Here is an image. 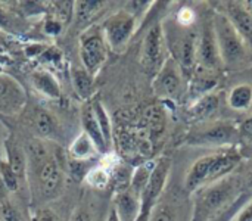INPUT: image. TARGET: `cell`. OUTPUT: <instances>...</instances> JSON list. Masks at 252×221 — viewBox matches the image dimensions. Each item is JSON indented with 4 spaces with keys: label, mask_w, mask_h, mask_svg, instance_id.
Here are the masks:
<instances>
[{
    "label": "cell",
    "mask_w": 252,
    "mask_h": 221,
    "mask_svg": "<svg viewBox=\"0 0 252 221\" xmlns=\"http://www.w3.org/2000/svg\"><path fill=\"white\" fill-rule=\"evenodd\" d=\"M193 216L190 221H207L227 208L241 193V183L236 177L227 176L195 192Z\"/></svg>",
    "instance_id": "1"
},
{
    "label": "cell",
    "mask_w": 252,
    "mask_h": 221,
    "mask_svg": "<svg viewBox=\"0 0 252 221\" xmlns=\"http://www.w3.org/2000/svg\"><path fill=\"white\" fill-rule=\"evenodd\" d=\"M214 32L217 38V46L220 52L221 65L227 68H241L247 56L245 40L232 25L229 18L219 13L214 19Z\"/></svg>",
    "instance_id": "2"
},
{
    "label": "cell",
    "mask_w": 252,
    "mask_h": 221,
    "mask_svg": "<svg viewBox=\"0 0 252 221\" xmlns=\"http://www.w3.org/2000/svg\"><path fill=\"white\" fill-rule=\"evenodd\" d=\"M221 65L217 38L214 32L213 19L204 21L201 32L196 38V69L201 72L214 74Z\"/></svg>",
    "instance_id": "3"
},
{
    "label": "cell",
    "mask_w": 252,
    "mask_h": 221,
    "mask_svg": "<svg viewBox=\"0 0 252 221\" xmlns=\"http://www.w3.org/2000/svg\"><path fill=\"white\" fill-rule=\"evenodd\" d=\"M165 38H164V31L161 24L152 25L145 38H143V46H142V63L149 72H158L164 62V46H165Z\"/></svg>",
    "instance_id": "4"
},
{
    "label": "cell",
    "mask_w": 252,
    "mask_h": 221,
    "mask_svg": "<svg viewBox=\"0 0 252 221\" xmlns=\"http://www.w3.org/2000/svg\"><path fill=\"white\" fill-rule=\"evenodd\" d=\"M183 72L173 58H168L154 80V90L164 99H176L182 93Z\"/></svg>",
    "instance_id": "5"
},
{
    "label": "cell",
    "mask_w": 252,
    "mask_h": 221,
    "mask_svg": "<svg viewBox=\"0 0 252 221\" xmlns=\"http://www.w3.org/2000/svg\"><path fill=\"white\" fill-rule=\"evenodd\" d=\"M170 167H171V162L168 158H161L158 162L154 164L148 185H146L142 199H140L142 201L140 214H149L151 210L157 205V201L165 186V182H167V177L170 173Z\"/></svg>",
    "instance_id": "6"
},
{
    "label": "cell",
    "mask_w": 252,
    "mask_h": 221,
    "mask_svg": "<svg viewBox=\"0 0 252 221\" xmlns=\"http://www.w3.org/2000/svg\"><path fill=\"white\" fill-rule=\"evenodd\" d=\"M80 55L84 63V69L93 77L106 61V46L102 35L99 32L84 35L81 38Z\"/></svg>",
    "instance_id": "7"
},
{
    "label": "cell",
    "mask_w": 252,
    "mask_h": 221,
    "mask_svg": "<svg viewBox=\"0 0 252 221\" xmlns=\"http://www.w3.org/2000/svg\"><path fill=\"white\" fill-rule=\"evenodd\" d=\"M196 38L198 34L189 30L177 37L173 44V59L177 62L182 72L189 77H192L196 69Z\"/></svg>",
    "instance_id": "8"
},
{
    "label": "cell",
    "mask_w": 252,
    "mask_h": 221,
    "mask_svg": "<svg viewBox=\"0 0 252 221\" xmlns=\"http://www.w3.org/2000/svg\"><path fill=\"white\" fill-rule=\"evenodd\" d=\"M108 43L112 47H120L127 43L134 31V15L128 12H120L109 16L103 25Z\"/></svg>",
    "instance_id": "9"
},
{
    "label": "cell",
    "mask_w": 252,
    "mask_h": 221,
    "mask_svg": "<svg viewBox=\"0 0 252 221\" xmlns=\"http://www.w3.org/2000/svg\"><path fill=\"white\" fill-rule=\"evenodd\" d=\"M239 137V130L232 124H217L189 139V145L196 146H223L233 143Z\"/></svg>",
    "instance_id": "10"
},
{
    "label": "cell",
    "mask_w": 252,
    "mask_h": 221,
    "mask_svg": "<svg viewBox=\"0 0 252 221\" xmlns=\"http://www.w3.org/2000/svg\"><path fill=\"white\" fill-rule=\"evenodd\" d=\"M35 173H37V185L40 193L44 198H52L58 192L62 182V174H61V168L58 167V162L49 158L47 161L35 165Z\"/></svg>",
    "instance_id": "11"
},
{
    "label": "cell",
    "mask_w": 252,
    "mask_h": 221,
    "mask_svg": "<svg viewBox=\"0 0 252 221\" xmlns=\"http://www.w3.org/2000/svg\"><path fill=\"white\" fill-rule=\"evenodd\" d=\"M226 16L242 35L245 41L252 43V15L244 7L242 3H227Z\"/></svg>",
    "instance_id": "12"
},
{
    "label": "cell",
    "mask_w": 252,
    "mask_h": 221,
    "mask_svg": "<svg viewBox=\"0 0 252 221\" xmlns=\"http://www.w3.org/2000/svg\"><path fill=\"white\" fill-rule=\"evenodd\" d=\"M114 208L121 221H137L140 211H142V202L128 189L126 192L115 195V207Z\"/></svg>",
    "instance_id": "13"
},
{
    "label": "cell",
    "mask_w": 252,
    "mask_h": 221,
    "mask_svg": "<svg viewBox=\"0 0 252 221\" xmlns=\"http://www.w3.org/2000/svg\"><path fill=\"white\" fill-rule=\"evenodd\" d=\"M213 161H214V154L198 159L190 167V170L188 173V177H186V183H185L186 185V189L189 192H196L201 188L207 186V183H208V174H210Z\"/></svg>",
    "instance_id": "14"
},
{
    "label": "cell",
    "mask_w": 252,
    "mask_h": 221,
    "mask_svg": "<svg viewBox=\"0 0 252 221\" xmlns=\"http://www.w3.org/2000/svg\"><path fill=\"white\" fill-rule=\"evenodd\" d=\"M220 106V99L214 93H208L196 99L189 108V118L192 121H205L213 117Z\"/></svg>",
    "instance_id": "15"
},
{
    "label": "cell",
    "mask_w": 252,
    "mask_h": 221,
    "mask_svg": "<svg viewBox=\"0 0 252 221\" xmlns=\"http://www.w3.org/2000/svg\"><path fill=\"white\" fill-rule=\"evenodd\" d=\"M81 120H83L84 133L90 137V140L93 142L96 151H99L100 154H105V152H106V148H108V143L105 142V139H103V136H102V131H100V128H99V124H97V121H96V118H94L92 105H86V106H84Z\"/></svg>",
    "instance_id": "16"
},
{
    "label": "cell",
    "mask_w": 252,
    "mask_h": 221,
    "mask_svg": "<svg viewBox=\"0 0 252 221\" xmlns=\"http://www.w3.org/2000/svg\"><path fill=\"white\" fill-rule=\"evenodd\" d=\"M142 127L148 131L151 140L157 139L165 127V112L159 105L149 106L142 117Z\"/></svg>",
    "instance_id": "17"
},
{
    "label": "cell",
    "mask_w": 252,
    "mask_h": 221,
    "mask_svg": "<svg viewBox=\"0 0 252 221\" xmlns=\"http://www.w3.org/2000/svg\"><path fill=\"white\" fill-rule=\"evenodd\" d=\"M4 148H6L7 165L10 167V170L18 179H24L27 173V158L24 152L18 148V145L13 140H7L4 143Z\"/></svg>",
    "instance_id": "18"
},
{
    "label": "cell",
    "mask_w": 252,
    "mask_h": 221,
    "mask_svg": "<svg viewBox=\"0 0 252 221\" xmlns=\"http://www.w3.org/2000/svg\"><path fill=\"white\" fill-rule=\"evenodd\" d=\"M131 177H133L131 168L128 165H126V164H117L111 170L109 185H112V188L115 190V195L117 193H121V192H126V190L130 189Z\"/></svg>",
    "instance_id": "19"
},
{
    "label": "cell",
    "mask_w": 252,
    "mask_h": 221,
    "mask_svg": "<svg viewBox=\"0 0 252 221\" xmlns=\"http://www.w3.org/2000/svg\"><path fill=\"white\" fill-rule=\"evenodd\" d=\"M230 108L235 111H245L252 105V87L250 84H239L232 89L229 99Z\"/></svg>",
    "instance_id": "20"
},
{
    "label": "cell",
    "mask_w": 252,
    "mask_h": 221,
    "mask_svg": "<svg viewBox=\"0 0 252 221\" xmlns=\"http://www.w3.org/2000/svg\"><path fill=\"white\" fill-rule=\"evenodd\" d=\"M94 151H96V148L86 133H81L72 142V145L69 148V154H71L72 159H77V161H89L92 158V155L94 154Z\"/></svg>",
    "instance_id": "21"
},
{
    "label": "cell",
    "mask_w": 252,
    "mask_h": 221,
    "mask_svg": "<svg viewBox=\"0 0 252 221\" xmlns=\"http://www.w3.org/2000/svg\"><path fill=\"white\" fill-rule=\"evenodd\" d=\"M251 198V192H242L227 208H224L223 211H220L219 214H216L214 217H211L207 221H233L236 220V217L239 216V213L245 208V205L248 204Z\"/></svg>",
    "instance_id": "22"
},
{
    "label": "cell",
    "mask_w": 252,
    "mask_h": 221,
    "mask_svg": "<svg viewBox=\"0 0 252 221\" xmlns=\"http://www.w3.org/2000/svg\"><path fill=\"white\" fill-rule=\"evenodd\" d=\"M32 81H34V86L38 89V92H41L43 95L53 97V99H58L61 96L59 84L49 72H44V71L35 72L32 75Z\"/></svg>",
    "instance_id": "23"
},
{
    "label": "cell",
    "mask_w": 252,
    "mask_h": 221,
    "mask_svg": "<svg viewBox=\"0 0 252 221\" xmlns=\"http://www.w3.org/2000/svg\"><path fill=\"white\" fill-rule=\"evenodd\" d=\"M72 84L80 97L87 99L93 93V80L86 69H72Z\"/></svg>",
    "instance_id": "24"
},
{
    "label": "cell",
    "mask_w": 252,
    "mask_h": 221,
    "mask_svg": "<svg viewBox=\"0 0 252 221\" xmlns=\"http://www.w3.org/2000/svg\"><path fill=\"white\" fill-rule=\"evenodd\" d=\"M34 127L43 137H52L56 133V123L53 117L44 109H38L34 114Z\"/></svg>",
    "instance_id": "25"
},
{
    "label": "cell",
    "mask_w": 252,
    "mask_h": 221,
    "mask_svg": "<svg viewBox=\"0 0 252 221\" xmlns=\"http://www.w3.org/2000/svg\"><path fill=\"white\" fill-rule=\"evenodd\" d=\"M154 168V164H145V165H140L137 167V170L133 173V177H131V185H130V190L139 198L142 199V195H143V190L148 185V180H149V176H151V171ZM142 202V201H140Z\"/></svg>",
    "instance_id": "26"
},
{
    "label": "cell",
    "mask_w": 252,
    "mask_h": 221,
    "mask_svg": "<svg viewBox=\"0 0 252 221\" xmlns=\"http://www.w3.org/2000/svg\"><path fill=\"white\" fill-rule=\"evenodd\" d=\"M92 109H93V114H94V118L99 124V128L102 131V136L105 139V142L109 145L111 139H112V126H111V121H109V117L105 111V108L102 106V103L99 100H94L92 103Z\"/></svg>",
    "instance_id": "27"
},
{
    "label": "cell",
    "mask_w": 252,
    "mask_h": 221,
    "mask_svg": "<svg viewBox=\"0 0 252 221\" xmlns=\"http://www.w3.org/2000/svg\"><path fill=\"white\" fill-rule=\"evenodd\" d=\"M90 186L96 188V189H105L109 185L111 180V171L106 170L103 165L90 168V171L87 173L86 179H84Z\"/></svg>",
    "instance_id": "28"
},
{
    "label": "cell",
    "mask_w": 252,
    "mask_h": 221,
    "mask_svg": "<svg viewBox=\"0 0 252 221\" xmlns=\"http://www.w3.org/2000/svg\"><path fill=\"white\" fill-rule=\"evenodd\" d=\"M19 87L9 78L0 77V103H12L10 100H19Z\"/></svg>",
    "instance_id": "29"
},
{
    "label": "cell",
    "mask_w": 252,
    "mask_h": 221,
    "mask_svg": "<svg viewBox=\"0 0 252 221\" xmlns=\"http://www.w3.org/2000/svg\"><path fill=\"white\" fill-rule=\"evenodd\" d=\"M74 1H55L53 3V12H55V21L61 25H65L71 21L72 12H74Z\"/></svg>",
    "instance_id": "30"
},
{
    "label": "cell",
    "mask_w": 252,
    "mask_h": 221,
    "mask_svg": "<svg viewBox=\"0 0 252 221\" xmlns=\"http://www.w3.org/2000/svg\"><path fill=\"white\" fill-rule=\"evenodd\" d=\"M75 4L78 6L75 7V10H77V19L80 22L89 21L100 9V6H103L102 1H78Z\"/></svg>",
    "instance_id": "31"
},
{
    "label": "cell",
    "mask_w": 252,
    "mask_h": 221,
    "mask_svg": "<svg viewBox=\"0 0 252 221\" xmlns=\"http://www.w3.org/2000/svg\"><path fill=\"white\" fill-rule=\"evenodd\" d=\"M148 221H176V216H174V211L168 205L157 204L151 210Z\"/></svg>",
    "instance_id": "32"
},
{
    "label": "cell",
    "mask_w": 252,
    "mask_h": 221,
    "mask_svg": "<svg viewBox=\"0 0 252 221\" xmlns=\"http://www.w3.org/2000/svg\"><path fill=\"white\" fill-rule=\"evenodd\" d=\"M0 177H1V180H3V183H4V186L7 188L9 192L18 190L19 179L13 174V171L10 170L7 162H0Z\"/></svg>",
    "instance_id": "33"
},
{
    "label": "cell",
    "mask_w": 252,
    "mask_h": 221,
    "mask_svg": "<svg viewBox=\"0 0 252 221\" xmlns=\"http://www.w3.org/2000/svg\"><path fill=\"white\" fill-rule=\"evenodd\" d=\"M0 221H21L16 208L7 201H0Z\"/></svg>",
    "instance_id": "34"
},
{
    "label": "cell",
    "mask_w": 252,
    "mask_h": 221,
    "mask_svg": "<svg viewBox=\"0 0 252 221\" xmlns=\"http://www.w3.org/2000/svg\"><path fill=\"white\" fill-rule=\"evenodd\" d=\"M90 171L87 161H77V159H71L69 161V173L75 180H83L86 179L87 173Z\"/></svg>",
    "instance_id": "35"
},
{
    "label": "cell",
    "mask_w": 252,
    "mask_h": 221,
    "mask_svg": "<svg viewBox=\"0 0 252 221\" xmlns=\"http://www.w3.org/2000/svg\"><path fill=\"white\" fill-rule=\"evenodd\" d=\"M177 22L182 27L189 28L193 22H195V12L190 7H182L177 13Z\"/></svg>",
    "instance_id": "36"
},
{
    "label": "cell",
    "mask_w": 252,
    "mask_h": 221,
    "mask_svg": "<svg viewBox=\"0 0 252 221\" xmlns=\"http://www.w3.org/2000/svg\"><path fill=\"white\" fill-rule=\"evenodd\" d=\"M239 136L252 142V117L247 118L242 124H241V128H239Z\"/></svg>",
    "instance_id": "37"
},
{
    "label": "cell",
    "mask_w": 252,
    "mask_h": 221,
    "mask_svg": "<svg viewBox=\"0 0 252 221\" xmlns=\"http://www.w3.org/2000/svg\"><path fill=\"white\" fill-rule=\"evenodd\" d=\"M236 221H252V204L245 205V208L236 217Z\"/></svg>",
    "instance_id": "38"
},
{
    "label": "cell",
    "mask_w": 252,
    "mask_h": 221,
    "mask_svg": "<svg viewBox=\"0 0 252 221\" xmlns=\"http://www.w3.org/2000/svg\"><path fill=\"white\" fill-rule=\"evenodd\" d=\"M31 221H55V217L50 211L43 210V211H38Z\"/></svg>",
    "instance_id": "39"
},
{
    "label": "cell",
    "mask_w": 252,
    "mask_h": 221,
    "mask_svg": "<svg viewBox=\"0 0 252 221\" xmlns=\"http://www.w3.org/2000/svg\"><path fill=\"white\" fill-rule=\"evenodd\" d=\"M71 221H92V219H90V216L87 214V211H84V210H77V211L72 214Z\"/></svg>",
    "instance_id": "40"
},
{
    "label": "cell",
    "mask_w": 252,
    "mask_h": 221,
    "mask_svg": "<svg viewBox=\"0 0 252 221\" xmlns=\"http://www.w3.org/2000/svg\"><path fill=\"white\" fill-rule=\"evenodd\" d=\"M59 30H61V24L56 22L55 19H52L46 24V31L50 34H56V32H59Z\"/></svg>",
    "instance_id": "41"
},
{
    "label": "cell",
    "mask_w": 252,
    "mask_h": 221,
    "mask_svg": "<svg viewBox=\"0 0 252 221\" xmlns=\"http://www.w3.org/2000/svg\"><path fill=\"white\" fill-rule=\"evenodd\" d=\"M7 193H9V190H7V188L4 186V183H3V180L0 177V201L7 199Z\"/></svg>",
    "instance_id": "42"
},
{
    "label": "cell",
    "mask_w": 252,
    "mask_h": 221,
    "mask_svg": "<svg viewBox=\"0 0 252 221\" xmlns=\"http://www.w3.org/2000/svg\"><path fill=\"white\" fill-rule=\"evenodd\" d=\"M106 221H121L120 220V217H118V214H117V211H115V208H111V211H109V214H108V219Z\"/></svg>",
    "instance_id": "43"
},
{
    "label": "cell",
    "mask_w": 252,
    "mask_h": 221,
    "mask_svg": "<svg viewBox=\"0 0 252 221\" xmlns=\"http://www.w3.org/2000/svg\"><path fill=\"white\" fill-rule=\"evenodd\" d=\"M148 219H149V214H140L137 221H148Z\"/></svg>",
    "instance_id": "44"
},
{
    "label": "cell",
    "mask_w": 252,
    "mask_h": 221,
    "mask_svg": "<svg viewBox=\"0 0 252 221\" xmlns=\"http://www.w3.org/2000/svg\"><path fill=\"white\" fill-rule=\"evenodd\" d=\"M6 24V16L3 15V12L0 10V25H4Z\"/></svg>",
    "instance_id": "45"
},
{
    "label": "cell",
    "mask_w": 252,
    "mask_h": 221,
    "mask_svg": "<svg viewBox=\"0 0 252 221\" xmlns=\"http://www.w3.org/2000/svg\"><path fill=\"white\" fill-rule=\"evenodd\" d=\"M250 186H251V188H252V179H251V182H250Z\"/></svg>",
    "instance_id": "46"
}]
</instances>
